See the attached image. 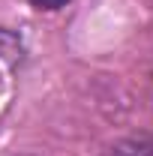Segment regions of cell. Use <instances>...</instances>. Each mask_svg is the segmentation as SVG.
Masks as SVG:
<instances>
[{
    "label": "cell",
    "instance_id": "cell-1",
    "mask_svg": "<svg viewBox=\"0 0 153 156\" xmlns=\"http://www.w3.org/2000/svg\"><path fill=\"white\" fill-rule=\"evenodd\" d=\"M102 156H153V138L138 132V135H126L114 141Z\"/></svg>",
    "mask_w": 153,
    "mask_h": 156
},
{
    "label": "cell",
    "instance_id": "cell-2",
    "mask_svg": "<svg viewBox=\"0 0 153 156\" xmlns=\"http://www.w3.org/2000/svg\"><path fill=\"white\" fill-rule=\"evenodd\" d=\"M36 9H42V12H57V9H63L69 0H30Z\"/></svg>",
    "mask_w": 153,
    "mask_h": 156
}]
</instances>
